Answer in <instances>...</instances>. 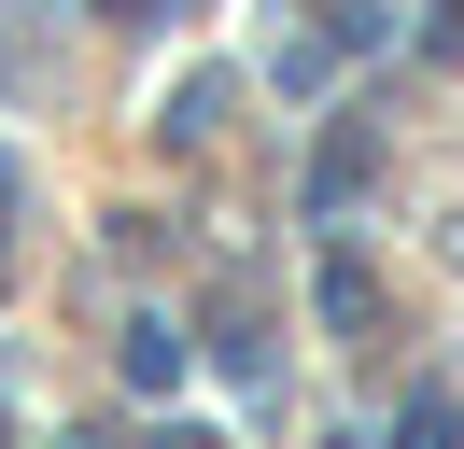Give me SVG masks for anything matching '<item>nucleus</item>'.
<instances>
[{"instance_id":"4","label":"nucleus","mask_w":464,"mask_h":449,"mask_svg":"<svg viewBox=\"0 0 464 449\" xmlns=\"http://www.w3.org/2000/svg\"><path fill=\"white\" fill-rule=\"evenodd\" d=\"M0 211H14V168H0ZM0 281H14V253H0Z\"/></svg>"},{"instance_id":"5","label":"nucleus","mask_w":464,"mask_h":449,"mask_svg":"<svg viewBox=\"0 0 464 449\" xmlns=\"http://www.w3.org/2000/svg\"><path fill=\"white\" fill-rule=\"evenodd\" d=\"M113 14H169V0H113Z\"/></svg>"},{"instance_id":"3","label":"nucleus","mask_w":464,"mask_h":449,"mask_svg":"<svg viewBox=\"0 0 464 449\" xmlns=\"http://www.w3.org/2000/svg\"><path fill=\"white\" fill-rule=\"evenodd\" d=\"M324 323H380V281L352 267V253H338V267H324Z\"/></svg>"},{"instance_id":"1","label":"nucleus","mask_w":464,"mask_h":449,"mask_svg":"<svg viewBox=\"0 0 464 449\" xmlns=\"http://www.w3.org/2000/svg\"><path fill=\"white\" fill-rule=\"evenodd\" d=\"M352 196H366V127H338V140H324V168H310V211H324V224H338Z\"/></svg>"},{"instance_id":"2","label":"nucleus","mask_w":464,"mask_h":449,"mask_svg":"<svg viewBox=\"0 0 464 449\" xmlns=\"http://www.w3.org/2000/svg\"><path fill=\"white\" fill-rule=\"evenodd\" d=\"M394 449H464V407H450V393H408V407H394Z\"/></svg>"}]
</instances>
